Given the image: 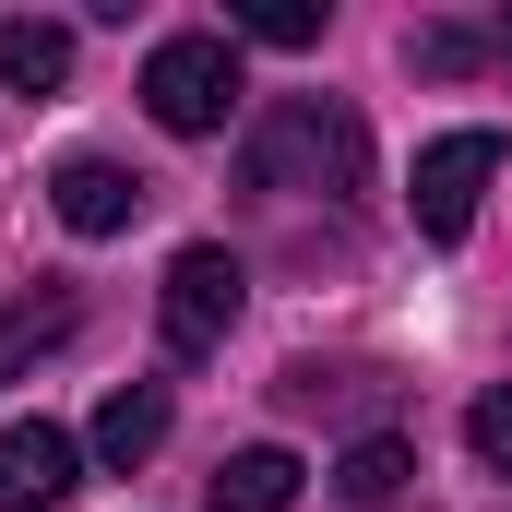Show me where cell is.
<instances>
[{"instance_id":"6da1fadb","label":"cell","mask_w":512,"mask_h":512,"mask_svg":"<svg viewBox=\"0 0 512 512\" xmlns=\"http://www.w3.org/2000/svg\"><path fill=\"white\" fill-rule=\"evenodd\" d=\"M251 191H322V203H358L370 191V131L334 96H274L251 131Z\"/></svg>"},{"instance_id":"7a4b0ae2","label":"cell","mask_w":512,"mask_h":512,"mask_svg":"<svg viewBox=\"0 0 512 512\" xmlns=\"http://www.w3.org/2000/svg\"><path fill=\"white\" fill-rule=\"evenodd\" d=\"M143 108H155V131H179V143L227 131L239 120V36H167L143 60Z\"/></svg>"},{"instance_id":"3957f363","label":"cell","mask_w":512,"mask_h":512,"mask_svg":"<svg viewBox=\"0 0 512 512\" xmlns=\"http://www.w3.org/2000/svg\"><path fill=\"white\" fill-rule=\"evenodd\" d=\"M239 298H251V274H239V251H179L167 262V286H155V322H167V358H215L227 334H239Z\"/></svg>"},{"instance_id":"277c9868","label":"cell","mask_w":512,"mask_h":512,"mask_svg":"<svg viewBox=\"0 0 512 512\" xmlns=\"http://www.w3.org/2000/svg\"><path fill=\"white\" fill-rule=\"evenodd\" d=\"M489 179H501V131H441L429 155H417V239H465L477 227V203H489Z\"/></svg>"},{"instance_id":"5b68a950","label":"cell","mask_w":512,"mask_h":512,"mask_svg":"<svg viewBox=\"0 0 512 512\" xmlns=\"http://www.w3.org/2000/svg\"><path fill=\"white\" fill-rule=\"evenodd\" d=\"M72 477H84L72 429H48V417H12V429H0V512H60Z\"/></svg>"},{"instance_id":"8992f818","label":"cell","mask_w":512,"mask_h":512,"mask_svg":"<svg viewBox=\"0 0 512 512\" xmlns=\"http://www.w3.org/2000/svg\"><path fill=\"white\" fill-rule=\"evenodd\" d=\"M48 203H60V227H72V239H120L155 191H143L131 167H108V155H72V167L48 179Z\"/></svg>"},{"instance_id":"52a82bcc","label":"cell","mask_w":512,"mask_h":512,"mask_svg":"<svg viewBox=\"0 0 512 512\" xmlns=\"http://www.w3.org/2000/svg\"><path fill=\"white\" fill-rule=\"evenodd\" d=\"M298 489H310V465H298V453H274V441H251V453H227V465H215V489H203V501H215V512H298Z\"/></svg>"},{"instance_id":"ba28073f","label":"cell","mask_w":512,"mask_h":512,"mask_svg":"<svg viewBox=\"0 0 512 512\" xmlns=\"http://www.w3.org/2000/svg\"><path fill=\"white\" fill-rule=\"evenodd\" d=\"M155 441H167V382H120L108 405H96V453H108L120 477L155 453Z\"/></svg>"},{"instance_id":"9c48e42d","label":"cell","mask_w":512,"mask_h":512,"mask_svg":"<svg viewBox=\"0 0 512 512\" xmlns=\"http://www.w3.org/2000/svg\"><path fill=\"white\" fill-rule=\"evenodd\" d=\"M0 84H24V96H60L72 84V24H0Z\"/></svg>"},{"instance_id":"30bf717a","label":"cell","mask_w":512,"mask_h":512,"mask_svg":"<svg viewBox=\"0 0 512 512\" xmlns=\"http://www.w3.org/2000/svg\"><path fill=\"white\" fill-rule=\"evenodd\" d=\"M417 477V453L393 441V429H370V441H346V465H334V501H358V512H382L393 489Z\"/></svg>"},{"instance_id":"8fae6325","label":"cell","mask_w":512,"mask_h":512,"mask_svg":"<svg viewBox=\"0 0 512 512\" xmlns=\"http://www.w3.org/2000/svg\"><path fill=\"white\" fill-rule=\"evenodd\" d=\"M227 24H239V36H262V48H310L334 12H322V0H239Z\"/></svg>"},{"instance_id":"7c38bea8","label":"cell","mask_w":512,"mask_h":512,"mask_svg":"<svg viewBox=\"0 0 512 512\" xmlns=\"http://www.w3.org/2000/svg\"><path fill=\"white\" fill-rule=\"evenodd\" d=\"M405 60H417L429 84H453V72H477V60H489V36H477V24H417V36H405Z\"/></svg>"},{"instance_id":"4fadbf2b","label":"cell","mask_w":512,"mask_h":512,"mask_svg":"<svg viewBox=\"0 0 512 512\" xmlns=\"http://www.w3.org/2000/svg\"><path fill=\"white\" fill-rule=\"evenodd\" d=\"M465 441H477V465H489V477H512V382L465 405Z\"/></svg>"},{"instance_id":"5bb4252c","label":"cell","mask_w":512,"mask_h":512,"mask_svg":"<svg viewBox=\"0 0 512 512\" xmlns=\"http://www.w3.org/2000/svg\"><path fill=\"white\" fill-rule=\"evenodd\" d=\"M48 334H72V298H48V310H0V370H12V358H36Z\"/></svg>"},{"instance_id":"9a60e30c","label":"cell","mask_w":512,"mask_h":512,"mask_svg":"<svg viewBox=\"0 0 512 512\" xmlns=\"http://www.w3.org/2000/svg\"><path fill=\"white\" fill-rule=\"evenodd\" d=\"M489 60H501V72H512V12H501V24H489Z\"/></svg>"}]
</instances>
